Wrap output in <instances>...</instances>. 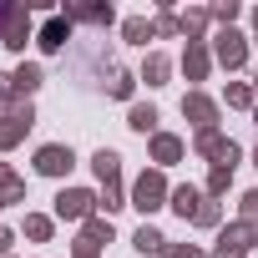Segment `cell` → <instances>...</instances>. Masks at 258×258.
<instances>
[{"label": "cell", "instance_id": "f546056e", "mask_svg": "<svg viewBox=\"0 0 258 258\" xmlns=\"http://www.w3.org/2000/svg\"><path fill=\"white\" fill-rule=\"evenodd\" d=\"M192 223H198V228H218V223H223V208H218V203H203V213H198Z\"/></svg>", "mask_w": 258, "mask_h": 258}, {"label": "cell", "instance_id": "d590c367", "mask_svg": "<svg viewBox=\"0 0 258 258\" xmlns=\"http://www.w3.org/2000/svg\"><path fill=\"white\" fill-rule=\"evenodd\" d=\"M253 121H258V106H253Z\"/></svg>", "mask_w": 258, "mask_h": 258}, {"label": "cell", "instance_id": "cb8c5ba5", "mask_svg": "<svg viewBox=\"0 0 258 258\" xmlns=\"http://www.w3.org/2000/svg\"><path fill=\"white\" fill-rule=\"evenodd\" d=\"M26 238H36V243H46V238H51V218H41V213H31V218H26Z\"/></svg>", "mask_w": 258, "mask_h": 258}, {"label": "cell", "instance_id": "ba28073f", "mask_svg": "<svg viewBox=\"0 0 258 258\" xmlns=\"http://www.w3.org/2000/svg\"><path fill=\"white\" fill-rule=\"evenodd\" d=\"M182 116L198 126V132H208V126H218V101L203 96V91H187V96H182Z\"/></svg>", "mask_w": 258, "mask_h": 258}, {"label": "cell", "instance_id": "9a60e30c", "mask_svg": "<svg viewBox=\"0 0 258 258\" xmlns=\"http://www.w3.org/2000/svg\"><path fill=\"white\" fill-rule=\"evenodd\" d=\"M91 167H96V177H101V187H106V182H121V157H116L111 147H101V152L91 157Z\"/></svg>", "mask_w": 258, "mask_h": 258}, {"label": "cell", "instance_id": "ac0fdd59", "mask_svg": "<svg viewBox=\"0 0 258 258\" xmlns=\"http://www.w3.org/2000/svg\"><path fill=\"white\" fill-rule=\"evenodd\" d=\"M126 126H132V132H152V137H157V106H132Z\"/></svg>", "mask_w": 258, "mask_h": 258}, {"label": "cell", "instance_id": "484cf974", "mask_svg": "<svg viewBox=\"0 0 258 258\" xmlns=\"http://www.w3.org/2000/svg\"><path fill=\"white\" fill-rule=\"evenodd\" d=\"M152 31H157V36H182V21H177L172 11H162V16L152 21Z\"/></svg>", "mask_w": 258, "mask_h": 258}, {"label": "cell", "instance_id": "4fadbf2b", "mask_svg": "<svg viewBox=\"0 0 258 258\" xmlns=\"http://www.w3.org/2000/svg\"><path fill=\"white\" fill-rule=\"evenodd\" d=\"M177 157H182V137L157 132V137H152V162H157V167H167V162H177Z\"/></svg>", "mask_w": 258, "mask_h": 258}, {"label": "cell", "instance_id": "83f0119b", "mask_svg": "<svg viewBox=\"0 0 258 258\" xmlns=\"http://www.w3.org/2000/svg\"><path fill=\"white\" fill-rule=\"evenodd\" d=\"M208 16H213V21H223V31H233V21H238V6H233V0H223V6H213Z\"/></svg>", "mask_w": 258, "mask_h": 258}, {"label": "cell", "instance_id": "e575fe53", "mask_svg": "<svg viewBox=\"0 0 258 258\" xmlns=\"http://www.w3.org/2000/svg\"><path fill=\"white\" fill-rule=\"evenodd\" d=\"M253 26H258V11H253Z\"/></svg>", "mask_w": 258, "mask_h": 258}, {"label": "cell", "instance_id": "d4e9b609", "mask_svg": "<svg viewBox=\"0 0 258 258\" xmlns=\"http://www.w3.org/2000/svg\"><path fill=\"white\" fill-rule=\"evenodd\" d=\"M101 208H106V213H116V208H132V203L121 198V182H106V192H101Z\"/></svg>", "mask_w": 258, "mask_h": 258}, {"label": "cell", "instance_id": "8d00e7d4", "mask_svg": "<svg viewBox=\"0 0 258 258\" xmlns=\"http://www.w3.org/2000/svg\"><path fill=\"white\" fill-rule=\"evenodd\" d=\"M253 167H258V152H253Z\"/></svg>", "mask_w": 258, "mask_h": 258}, {"label": "cell", "instance_id": "7c38bea8", "mask_svg": "<svg viewBox=\"0 0 258 258\" xmlns=\"http://www.w3.org/2000/svg\"><path fill=\"white\" fill-rule=\"evenodd\" d=\"M167 208H172L177 218H187V223H192V218L203 213V192H198V187H172V198H167Z\"/></svg>", "mask_w": 258, "mask_h": 258}, {"label": "cell", "instance_id": "5bb4252c", "mask_svg": "<svg viewBox=\"0 0 258 258\" xmlns=\"http://www.w3.org/2000/svg\"><path fill=\"white\" fill-rule=\"evenodd\" d=\"M182 71H187V81H203V76H208V46H203V41H187Z\"/></svg>", "mask_w": 258, "mask_h": 258}, {"label": "cell", "instance_id": "5b68a950", "mask_svg": "<svg viewBox=\"0 0 258 258\" xmlns=\"http://www.w3.org/2000/svg\"><path fill=\"white\" fill-rule=\"evenodd\" d=\"M192 147H198V157H213L218 167H233V162H238V142H228V137L218 132V126L198 132V142H192Z\"/></svg>", "mask_w": 258, "mask_h": 258}, {"label": "cell", "instance_id": "7a4b0ae2", "mask_svg": "<svg viewBox=\"0 0 258 258\" xmlns=\"http://www.w3.org/2000/svg\"><path fill=\"white\" fill-rule=\"evenodd\" d=\"M96 208H101V198L86 192V187H61L56 192V218L61 223H86V218H96Z\"/></svg>", "mask_w": 258, "mask_h": 258}, {"label": "cell", "instance_id": "2e32d148", "mask_svg": "<svg viewBox=\"0 0 258 258\" xmlns=\"http://www.w3.org/2000/svg\"><path fill=\"white\" fill-rule=\"evenodd\" d=\"M66 16L86 26H111V6H66Z\"/></svg>", "mask_w": 258, "mask_h": 258}, {"label": "cell", "instance_id": "30bf717a", "mask_svg": "<svg viewBox=\"0 0 258 258\" xmlns=\"http://www.w3.org/2000/svg\"><path fill=\"white\" fill-rule=\"evenodd\" d=\"M26 36H31V6H11V21H6V36H0V46L26 51Z\"/></svg>", "mask_w": 258, "mask_h": 258}, {"label": "cell", "instance_id": "3957f363", "mask_svg": "<svg viewBox=\"0 0 258 258\" xmlns=\"http://www.w3.org/2000/svg\"><path fill=\"white\" fill-rule=\"evenodd\" d=\"M253 243H258V233L248 223H228V228H218V243H213L208 258H248Z\"/></svg>", "mask_w": 258, "mask_h": 258}, {"label": "cell", "instance_id": "f35d334b", "mask_svg": "<svg viewBox=\"0 0 258 258\" xmlns=\"http://www.w3.org/2000/svg\"><path fill=\"white\" fill-rule=\"evenodd\" d=\"M253 46H258V41H253Z\"/></svg>", "mask_w": 258, "mask_h": 258}, {"label": "cell", "instance_id": "8992f818", "mask_svg": "<svg viewBox=\"0 0 258 258\" xmlns=\"http://www.w3.org/2000/svg\"><path fill=\"white\" fill-rule=\"evenodd\" d=\"M71 167H76V152H71V147H61V142L36 147V172H41V177H66Z\"/></svg>", "mask_w": 258, "mask_h": 258}, {"label": "cell", "instance_id": "8fae6325", "mask_svg": "<svg viewBox=\"0 0 258 258\" xmlns=\"http://www.w3.org/2000/svg\"><path fill=\"white\" fill-rule=\"evenodd\" d=\"M36 41H41V51H61V46L71 41V16H51V21L41 26Z\"/></svg>", "mask_w": 258, "mask_h": 258}, {"label": "cell", "instance_id": "7402d4cb", "mask_svg": "<svg viewBox=\"0 0 258 258\" xmlns=\"http://www.w3.org/2000/svg\"><path fill=\"white\" fill-rule=\"evenodd\" d=\"M228 182H233V167H213V172H208V198H223Z\"/></svg>", "mask_w": 258, "mask_h": 258}, {"label": "cell", "instance_id": "74e56055", "mask_svg": "<svg viewBox=\"0 0 258 258\" xmlns=\"http://www.w3.org/2000/svg\"><path fill=\"white\" fill-rule=\"evenodd\" d=\"M0 208H6V198H0Z\"/></svg>", "mask_w": 258, "mask_h": 258}, {"label": "cell", "instance_id": "ffe728a7", "mask_svg": "<svg viewBox=\"0 0 258 258\" xmlns=\"http://www.w3.org/2000/svg\"><path fill=\"white\" fill-rule=\"evenodd\" d=\"M167 71H172V61H167V56H147L142 81H147V86H162V81H167Z\"/></svg>", "mask_w": 258, "mask_h": 258}, {"label": "cell", "instance_id": "4dcf8cb0", "mask_svg": "<svg viewBox=\"0 0 258 258\" xmlns=\"http://www.w3.org/2000/svg\"><path fill=\"white\" fill-rule=\"evenodd\" d=\"M132 91H137V76H126V71H121V76L111 81V96H121V101H126V96H132Z\"/></svg>", "mask_w": 258, "mask_h": 258}, {"label": "cell", "instance_id": "277c9868", "mask_svg": "<svg viewBox=\"0 0 258 258\" xmlns=\"http://www.w3.org/2000/svg\"><path fill=\"white\" fill-rule=\"evenodd\" d=\"M31 121H36V111H31V101H21V106H11L6 116H0V152H11L26 132H31Z\"/></svg>", "mask_w": 258, "mask_h": 258}, {"label": "cell", "instance_id": "836d02e7", "mask_svg": "<svg viewBox=\"0 0 258 258\" xmlns=\"http://www.w3.org/2000/svg\"><path fill=\"white\" fill-rule=\"evenodd\" d=\"M253 96H258V76H253Z\"/></svg>", "mask_w": 258, "mask_h": 258}, {"label": "cell", "instance_id": "f1b7e54d", "mask_svg": "<svg viewBox=\"0 0 258 258\" xmlns=\"http://www.w3.org/2000/svg\"><path fill=\"white\" fill-rule=\"evenodd\" d=\"M228 106H253V86L233 81V86H228Z\"/></svg>", "mask_w": 258, "mask_h": 258}, {"label": "cell", "instance_id": "52a82bcc", "mask_svg": "<svg viewBox=\"0 0 258 258\" xmlns=\"http://www.w3.org/2000/svg\"><path fill=\"white\" fill-rule=\"evenodd\" d=\"M106 243H111V218H86L81 238L71 243V253L76 258H96V248H106Z\"/></svg>", "mask_w": 258, "mask_h": 258}, {"label": "cell", "instance_id": "603a6c76", "mask_svg": "<svg viewBox=\"0 0 258 258\" xmlns=\"http://www.w3.org/2000/svg\"><path fill=\"white\" fill-rule=\"evenodd\" d=\"M177 21H182V36H187V41H198V31L208 26V11H187V16H177Z\"/></svg>", "mask_w": 258, "mask_h": 258}, {"label": "cell", "instance_id": "6da1fadb", "mask_svg": "<svg viewBox=\"0 0 258 258\" xmlns=\"http://www.w3.org/2000/svg\"><path fill=\"white\" fill-rule=\"evenodd\" d=\"M167 198H172V187H167L162 167L142 172V177H137V187H132V208H137V213H157V208H167Z\"/></svg>", "mask_w": 258, "mask_h": 258}, {"label": "cell", "instance_id": "e0dca14e", "mask_svg": "<svg viewBox=\"0 0 258 258\" xmlns=\"http://www.w3.org/2000/svg\"><path fill=\"white\" fill-rule=\"evenodd\" d=\"M132 248H137V253H162V248H167V238H162L152 223H142V228L132 233Z\"/></svg>", "mask_w": 258, "mask_h": 258}, {"label": "cell", "instance_id": "d6a6232c", "mask_svg": "<svg viewBox=\"0 0 258 258\" xmlns=\"http://www.w3.org/2000/svg\"><path fill=\"white\" fill-rule=\"evenodd\" d=\"M6 21H11V6H6V0H0V36H6Z\"/></svg>", "mask_w": 258, "mask_h": 258}, {"label": "cell", "instance_id": "1f68e13d", "mask_svg": "<svg viewBox=\"0 0 258 258\" xmlns=\"http://www.w3.org/2000/svg\"><path fill=\"white\" fill-rule=\"evenodd\" d=\"M162 258H208V253H198L192 243H187V248H182V243H167V248H162Z\"/></svg>", "mask_w": 258, "mask_h": 258}, {"label": "cell", "instance_id": "44dd1931", "mask_svg": "<svg viewBox=\"0 0 258 258\" xmlns=\"http://www.w3.org/2000/svg\"><path fill=\"white\" fill-rule=\"evenodd\" d=\"M11 76H16V96H21V101L41 86V66H21V71H11Z\"/></svg>", "mask_w": 258, "mask_h": 258}, {"label": "cell", "instance_id": "d6986e66", "mask_svg": "<svg viewBox=\"0 0 258 258\" xmlns=\"http://www.w3.org/2000/svg\"><path fill=\"white\" fill-rule=\"evenodd\" d=\"M121 36H126V41H132V46H147V41H152L157 31H152V21H142V16H132V21H126V26H121Z\"/></svg>", "mask_w": 258, "mask_h": 258}, {"label": "cell", "instance_id": "4316f807", "mask_svg": "<svg viewBox=\"0 0 258 258\" xmlns=\"http://www.w3.org/2000/svg\"><path fill=\"white\" fill-rule=\"evenodd\" d=\"M238 208H243V223L258 233V187H253V192H243V203H238Z\"/></svg>", "mask_w": 258, "mask_h": 258}, {"label": "cell", "instance_id": "9c48e42d", "mask_svg": "<svg viewBox=\"0 0 258 258\" xmlns=\"http://www.w3.org/2000/svg\"><path fill=\"white\" fill-rule=\"evenodd\" d=\"M213 56H218V61H223L228 71H238V66L248 61V41H243L238 31H223V36L213 41Z\"/></svg>", "mask_w": 258, "mask_h": 258}]
</instances>
